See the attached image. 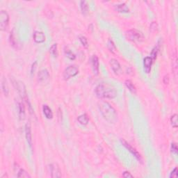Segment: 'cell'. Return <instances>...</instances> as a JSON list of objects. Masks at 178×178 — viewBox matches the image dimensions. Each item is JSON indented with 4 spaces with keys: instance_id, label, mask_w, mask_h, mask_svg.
I'll return each instance as SVG.
<instances>
[{
    "instance_id": "obj_1",
    "label": "cell",
    "mask_w": 178,
    "mask_h": 178,
    "mask_svg": "<svg viewBox=\"0 0 178 178\" xmlns=\"http://www.w3.org/2000/svg\"><path fill=\"white\" fill-rule=\"evenodd\" d=\"M100 113L107 121L110 123H114L118 118V114L115 109L109 103L105 101H101L98 104Z\"/></svg>"
},
{
    "instance_id": "obj_2",
    "label": "cell",
    "mask_w": 178,
    "mask_h": 178,
    "mask_svg": "<svg viewBox=\"0 0 178 178\" xmlns=\"http://www.w3.org/2000/svg\"><path fill=\"white\" fill-rule=\"evenodd\" d=\"M95 93L98 98L113 99L117 96L116 89L111 86L105 84H100L95 89Z\"/></svg>"
},
{
    "instance_id": "obj_3",
    "label": "cell",
    "mask_w": 178,
    "mask_h": 178,
    "mask_svg": "<svg viewBox=\"0 0 178 178\" xmlns=\"http://www.w3.org/2000/svg\"><path fill=\"white\" fill-rule=\"evenodd\" d=\"M125 36L128 40L134 42H142L145 39L142 32L137 29H131V30L127 31L125 34Z\"/></svg>"
},
{
    "instance_id": "obj_4",
    "label": "cell",
    "mask_w": 178,
    "mask_h": 178,
    "mask_svg": "<svg viewBox=\"0 0 178 178\" xmlns=\"http://www.w3.org/2000/svg\"><path fill=\"white\" fill-rule=\"evenodd\" d=\"M79 68L76 65H70L65 68V70L63 72V78L65 80H70L72 77H75L76 75H78L79 73Z\"/></svg>"
},
{
    "instance_id": "obj_5",
    "label": "cell",
    "mask_w": 178,
    "mask_h": 178,
    "mask_svg": "<svg viewBox=\"0 0 178 178\" xmlns=\"http://www.w3.org/2000/svg\"><path fill=\"white\" fill-rule=\"evenodd\" d=\"M9 23V16L6 11L1 10L0 12V29L5 31L7 29Z\"/></svg>"
},
{
    "instance_id": "obj_6",
    "label": "cell",
    "mask_w": 178,
    "mask_h": 178,
    "mask_svg": "<svg viewBox=\"0 0 178 178\" xmlns=\"http://www.w3.org/2000/svg\"><path fill=\"white\" fill-rule=\"evenodd\" d=\"M12 83L13 85L14 86L15 88L17 90L18 93L20 94V95L22 98H26V96H27V93H26V88L24 84H23L22 82L17 81L14 80V79H13L12 80Z\"/></svg>"
},
{
    "instance_id": "obj_7",
    "label": "cell",
    "mask_w": 178,
    "mask_h": 178,
    "mask_svg": "<svg viewBox=\"0 0 178 178\" xmlns=\"http://www.w3.org/2000/svg\"><path fill=\"white\" fill-rule=\"evenodd\" d=\"M120 141H121L122 144L124 146V147L126 148L128 150H129L130 152L135 156V158H136L138 161H139L140 162H142V157H141V155L139 154V152L135 149V148H134L131 145L129 144V143L127 142L126 141H125L124 139H121L120 140Z\"/></svg>"
},
{
    "instance_id": "obj_8",
    "label": "cell",
    "mask_w": 178,
    "mask_h": 178,
    "mask_svg": "<svg viewBox=\"0 0 178 178\" xmlns=\"http://www.w3.org/2000/svg\"><path fill=\"white\" fill-rule=\"evenodd\" d=\"M48 171L50 173L52 177H61V173L60 169L57 164H52L49 165Z\"/></svg>"
},
{
    "instance_id": "obj_9",
    "label": "cell",
    "mask_w": 178,
    "mask_h": 178,
    "mask_svg": "<svg viewBox=\"0 0 178 178\" xmlns=\"http://www.w3.org/2000/svg\"><path fill=\"white\" fill-rule=\"evenodd\" d=\"M33 38L37 43H42L46 40V36L44 33L40 32V31H35L33 34Z\"/></svg>"
},
{
    "instance_id": "obj_10",
    "label": "cell",
    "mask_w": 178,
    "mask_h": 178,
    "mask_svg": "<svg viewBox=\"0 0 178 178\" xmlns=\"http://www.w3.org/2000/svg\"><path fill=\"white\" fill-rule=\"evenodd\" d=\"M110 65H111L112 70L114 72V73L116 75H119L121 72V66H120L119 62L116 59H112L110 61Z\"/></svg>"
},
{
    "instance_id": "obj_11",
    "label": "cell",
    "mask_w": 178,
    "mask_h": 178,
    "mask_svg": "<svg viewBox=\"0 0 178 178\" xmlns=\"http://www.w3.org/2000/svg\"><path fill=\"white\" fill-rule=\"evenodd\" d=\"M91 65L94 75H98L99 74V59L96 55H93L92 57Z\"/></svg>"
},
{
    "instance_id": "obj_12",
    "label": "cell",
    "mask_w": 178,
    "mask_h": 178,
    "mask_svg": "<svg viewBox=\"0 0 178 178\" xmlns=\"http://www.w3.org/2000/svg\"><path fill=\"white\" fill-rule=\"evenodd\" d=\"M153 60L150 57H146L143 60V66H144V70L147 74H149L151 71L152 65Z\"/></svg>"
},
{
    "instance_id": "obj_13",
    "label": "cell",
    "mask_w": 178,
    "mask_h": 178,
    "mask_svg": "<svg viewBox=\"0 0 178 178\" xmlns=\"http://www.w3.org/2000/svg\"><path fill=\"white\" fill-rule=\"evenodd\" d=\"M25 136L28 145L31 148H32V134H31V127L29 124L25 125Z\"/></svg>"
},
{
    "instance_id": "obj_14",
    "label": "cell",
    "mask_w": 178,
    "mask_h": 178,
    "mask_svg": "<svg viewBox=\"0 0 178 178\" xmlns=\"http://www.w3.org/2000/svg\"><path fill=\"white\" fill-rule=\"evenodd\" d=\"M18 111L20 119L24 120L25 118V109H24V104L22 102L18 103Z\"/></svg>"
},
{
    "instance_id": "obj_15",
    "label": "cell",
    "mask_w": 178,
    "mask_h": 178,
    "mask_svg": "<svg viewBox=\"0 0 178 178\" xmlns=\"http://www.w3.org/2000/svg\"><path fill=\"white\" fill-rule=\"evenodd\" d=\"M49 77V72L47 70H42L39 72L38 75V78L40 82H45L47 80Z\"/></svg>"
},
{
    "instance_id": "obj_16",
    "label": "cell",
    "mask_w": 178,
    "mask_h": 178,
    "mask_svg": "<svg viewBox=\"0 0 178 178\" xmlns=\"http://www.w3.org/2000/svg\"><path fill=\"white\" fill-rule=\"evenodd\" d=\"M42 111H43L44 115L47 119H52L53 118V113H52V109L47 105H43Z\"/></svg>"
},
{
    "instance_id": "obj_17",
    "label": "cell",
    "mask_w": 178,
    "mask_h": 178,
    "mask_svg": "<svg viewBox=\"0 0 178 178\" xmlns=\"http://www.w3.org/2000/svg\"><path fill=\"white\" fill-rule=\"evenodd\" d=\"M116 9L117 11L120 13H128L129 11V9L126 4L123 3V4H118L116 6Z\"/></svg>"
},
{
    "instance_id": "obj_18",
    "label": "cell",
    "mask_w": 178,
    "mask_h": 178,
    "mask_svg": "<svg viewBox=\"0 0 178 178\" xmlns=\"http://www.w3.org/2000/svg\"><path fill=\"white\" fill-rule=\"evenodd\" d=\"M125 86H126L127 88H128V90H129L131 93H133V94L136 93V87L134 86V85L133 84V83L131 82V81L126 80L125 82Z\"/></svg>"
},
{
    "instance_id": "obj_19",
    "label": "cell",
    "mask_w": 178,
    "mask_h": 178,
    "mask_svg": "<svg viewBox=\"0 0 178 178\" xmlns=\"http://www.w3.org/2000/svg\"><path fill=\"white\" fill-rule=\"evenodd\" d=\"M77 120H78L79 123L82 125H88V123L89 122V119L86 114L81 115V116H80L78 118H77Z\"/></svg>"
},
{
    "instance_id": "obj_20",
    "label": "cell",
    "mask_w": 178,
    "mask_h": 178,
    "mask_svg": "<svg viewBox=\"0 0 178 178\" xmlns=\"http://www.w3.org/2000/svg\"><path fill=\"white\" fill-rule=\"evenodd\" d=\"M1 89H2V91L5 96H7L9 92V89L7 83H6V81L4 78H2L1 80Z\"/></svg>"
},
{
    "instance_id": "obj_21",
    "label": "cell",
    "mask_w": 178,
    "mask_h": 178,
    "mask_svg": "<svg viewBox=\"0 0 178 178\" xmlns=\"http://www.w3.org/2000/svg\"><path fill=\"white\" fill-rule=\"evenodd\" d=\"M80 8L82 13L84 15H86L88 12V6L86 1H82L80 2Z\"/></svg>"
},
{
    "instance_id": "obj_22",
    "label": "cell",
    "mask_w": 178,
    "mask_h": 178,
    "mask_svg": "<svg viewBox=\"0 0 178 178\" xmlns=\"http://www.w3.org/2000/svg\"><path fill=\"white\" fill-rule=\"evenodd\" d=\"M107 47H108L109 51L112 53L115 54L116 52V45H115L114 42H113L111 40H109L108 42H107Z\"/></svg>"
},
{
    "instance_id": "obj_23",
    "label": "cell",
    "mask_w": 178,
    "mask_h": 178,
    "mask_svg": "<svg viewBox=\"0 0 178 178\" xmlns=\"http://www.w3.org/2000/svg\"><path fill=\"white\" fill-rule=\"evenodd\" d=\"M49 52L51 55L54 57H57L58 56V48H57V44H54L49 49Z\"/></svg>"
},
{
    "instance_id": "obj_24",
    "label": "cell",
    "mask_w": 178,
    "mask_h": 178,
    "mask_svg": "<svg viewBox=\"0 0 178 178\" xmlns=\"http://www.w3.org/2000/svg\"><path fill=\"white\" fill-rule=\"evenodd\" d=\"M65 54L67 58L70 59V60H75L76 58L75 54L74 53H72V51L70 50V49H69L67 47H65Z\"/></svg>"
},
{
    "instance_id": "obj_25",
    "label": "cell",
    "mask_w": 178,
    "mask_h": 178,
    "mask_svg": "<svg viewBox=\"0 0 178 178\" xmlns=\"http://www.w3.org/2000/svg\"><path fill=\"white\" fill-rule=\"evenodd\" d=\"M18 177H24V178H30L31 176L24 169H20L18 173Z\"/></svg>"
},
{
    "instance_id": "obj_26",
    "label": "cell",
    "mask_w": 178,
    "mask_h": 178,
    "mask_svg": "<svg viewBox=\"0 0 178 178\" xmlns=\"http://www.w3.org/2000/svg\"><path fill=\"white\" fill-rule=\"evenodd\" d=\"M171 123L173 127L175 128L177 127V115L174 114L171 116Z\"/></svg>"
},
{
    "instance_id": "obj_27",
    "label": "cell",
    "mask_w": 178,
    "mask_h": 178,
    "mask_svg": "<svg viewBox=\"0 0 178 178\" xmlns=\"http://www.w3.org/2000/svg\"><path fill=\"white\" fill-rule=\"evenodd\" d=\"M158 51H159V48H158V47H155L154 49H152V50L150 57L152 59V60L156 59V56H157V54H158Z\"/></svg>"
},
{
    "instance_id": "obj_28",
    "label": "cell",
    "mask_w": 178,
    "mask_h": 178,
    "mask_svg": "<svg viewBox=\"0 0 178 178\" xmlns=\"http://www.w3.org/2000/svg\"><path fill=\"white\" fill-rule=\"evenodd\" d=\"M80 40L81 43L82 44V45H83L84 47H88V40H87L86 38L84 37V36H80Z\"/></svg>"
},
{
    "instance_id": "obj_29",
    "label": "cell",
    "mask_w": 178,
    "mask_h": 178,
    "mask_svg": "<svg viewBox=\"0 0 178 178\" xmlns=\"http://www.w3.org/2000/svg\"><path fill=\"white\" fill-rule=\"evenodd\" d=\"M171 152L175 154L177 153V147L175 143H172V146H171Z\"/></svg>"
},
{
    "instance_id": "obj_30",
    "label": "cell",
    "mask_w": 178,
    "mask_h": 178,
    "mask_svg": "<svg viewBox=\"0 0 178 178\" xmlns=\"http://www.w3.org/2000/svg\"><path fill=\"white\" fill-rule=\"evenodd\" d=\"M36 67H37V62L35 61L34 63L32 64V66H31V75H33L34 74V72H35V71H36Z\"/></svg>"
},
{
    "instance_id": "obj_31",
    "label": "cell",
    "mask_w": 178,
    "mask_h": 178,
    "mask_svg": "<svg viewBox=\"0 0 178 178\" xmlns=\"http://www.w3.org/2000/svg\"><path fill=\"white\" fill-rule=\"evenodd\" d=\"M177 177V168H175V169L171 172V175H170V177L176 178Z\"/></svg>"
},
{
    "instance_id": "obj_32",
    "label": "cell",
    "mask_w": 178,
    "mask_h": 178,
    "mask_svg": "<svg viewBox=\"0 0 178 178\" xmlns=\"http://www.w3.org/2000/svg\"><path fill=\"white\" fill-rule=\"evenodd\" d=\"M123 177L125 178H128V177H133V175L130 173L129 172H127V171H125L123 173Z\"/></svg>"
},
{
    "instance_id": "obj_33",
    "label": "cell",
    "mask_w": 178,
    "mask_h": 178,
    "mask_svg": "<svg viewBox=\"0 0 178 178\" xmlns=\"http://www.w3.org/2000/svg\"><path fill=\"white\" fill-rule=\"evenodd\" d=\"M169 82V76H165L164 78V83L165 84H168Z\"/></svg>"
}]
</instances>
